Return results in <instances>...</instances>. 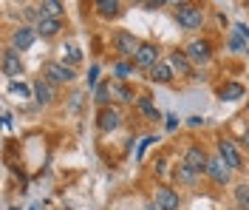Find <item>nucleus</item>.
Wrapping results in <instances>:
<instances>
[{
  "mask_svg": "<svg viewBox=\"0 0 249 210\" xmlns=\"http://www.w3.org/2000/svg\"><path fill=\"white\" fill-rule=\"evenodd\" d=\"M176 23L184 32H198V29H204V9L190 0H178L176 3Z\"/></svg>",
  "mask_w": 249,
  "mask_h": 210,
  "instance_id": "obj_1",
  "label": "nucleus"
},
{
  "mask_svg": "<svg viewBox=\"0 0 249 210\" xmlns=\"http://www.w3.org/2000/svg\"><path fill=\"white\" fill-rule=\"evenodd\" d=\"M110 46H113V51H116L122 60H133L136 51H139V46H142V40L133 37L130 32H124V29H116V32L110 34Z\"/></svg>",
  "mask_w": 249,
  "mask_h": 210,
  "instance_id": "obj_2",
  "label": "nucleus"
},
{
  "mask_svg": "<svg viewBox=\"0 0 249 210\" xmlns=\"http://www.w3.org/2000/svg\"><path fill=\"white\" fill-rule=\"evenodd\" d=\"M48 82H54V85H65V82H74L77 80V71L71 68V65H65L62 60H48L43 65V71H40Z\"/></svg>",
  "mask_w": 249,
  "mask_h": 210,
  "instance_id": "obj_3",
  "label": "nucleus"
},
{
  "mask_svg": "<svg viewBox=\"0 0 249 210\" xmlns=\"http://www.w3.org/2000/svg\"><path fill=\"white\" fill-rule=\"evenodd\" d=\"M207 176L213 179L215 185H221V188H224V185L232 179V168L224 162V156H221V153H213V156H210V162H207Z\"/></svg>",
  "mask_w": 249,
  "mask_h": 210,
  "instance_id": "obj_4",
  "label": "nucleus"
},
{
  "mask_svg": "<svg viewBox=\"0 0 249 210\" xmlns=\"http://www.w3.org/2000/svg\"><path fill=\"white\" fill-rule=\"evenodd\" d=\"M119 125H122L119 108H113V105L99 108V114H96V131H99V134H110V131H116Z\"/></svg>",
  "mask_w": 249,
  "mask_h": 210,
  "instance_id": "obj_5",
  "label": "nucleus"
},
{
  "mask_svg": "<svg viewBox=\"0 0 249 210\" xmlns=\"http://www.w3.org/2000/svg\"><path fill=\"white\" fill-rule=\"evenodd\" d=\"M187 57H190V63L193 65H207L213 60V46H210V40H193V43H187Z\"/></svg>",
  "mask_w": 249,
  "mask_h": 210,
  "instance_id": "obj_6",
  "label": "nucleus"
},
{
  "mask_svg": "<svg viewBox=\"0 0 249 210\" xmlns=\"http://www.w3.org/2000/svg\"><path fill=\"white\" fill-rule=\"evenodd\" d=\"M159 54H161V49H159L156 43H142L139 51H136V57H133V65H136V68H144V71H150L156 63H161Z\"/></svg>",
  "mask_w": 249,
  "mask_h": 210,
  "instance_id": "obj_7",
  "label": "nucleus"
},
{
  "mask_svg": "<svg viewBox=\"0 0 249 210\" xmlns=\"http://www.w3.org/2000/svg\"><path fill=\"white\" fill-rule=\"evenodd\" d=\"M153 205L159 210H178L181 208V196L176 193L173 188H167V185H159L156 196H153Z\"/></svg>",
  "mask_w": 249,
  "mask_h": 210,
  "instance_id": "obj_8",
  "label": "nucleus"
},
{
  "mask_svg": "<svg viewBox=\"0 0 249 210\" xmlns=\"http://www.w3.org/2000/svg\"><path fill=\"white\" fill-rule=\"evenodd\" d=\"M181 162H184V165H190L196 173H207V162H210V153H207L201 145H190V148L184 151Z\"/></svg>",
  "mask_w": 249,
  "mask_h": 210,
  "instance_id": "obj_9",
  "label": "nucleus"
},
{
  "mask_svg": "<svg viewBox=\"0 0 249 210\" xmlns=\"http://www.w3.org/2000/svg\"><path fill=\"white\" fill-rule=\"evenodd\" d=\"M218 153L224 156V162H227V165H230L232 171H241V168H244V156H241V151L235 148L232 139L221 136V139H218Z\"/></svg>",
  "mask_w": 249,
  "mask_h": 210,
  "instance_id": "obj_10",
  "label": "nucleus"
},
{
  "mask_svg": "<svg viewBox=\"0 0 249 210\" xmlns=\"http://www.w3.org/2000/svg\"><path fill=\"white\" fill-rule=\"evenodd\" d=\"M40 34H37V29L34 26H20V29H15L12 32V49L17 51H29L31 46H34V40H37Z\"/></svg>",
  "mask_w": 249,
  "mask_h": 210,
  "instance_id": "obj_11",
  "label": "nucleus"
},
{
  "mask_svg": "<svg viewBox=\"0 0 249 210\" xmlns=\"http://www.w3.org/2000/svg\"><path fill=\"white\" fill-rule=\"evenodd\" d=\"M3 74H6V77H12V80L23 74V60H20V51L12 49V46H6V49H3Z\"/></svg>",
  "mask_w": 249,
  "mask_h": 210,
  "instance_id": "obj_12",
  "label": "nucleus"
},
{
  "mask_svg": "<svg viewBox=\"0 0 249 210\" xmlns=\"http://www.w3.org/2000/svg\"><path fill=\"white\" fill-rule=\"evenodd\" d=\"M34 29H37V34L40 37H46V40H51V37H57L62 29V20H57V17H46L43 12H40V17H37V23H34Z\"/></svg>",
  "mask_w": 249,
  "mask_h": 210,
  "instance_id": "obj_13",
  "label": "nucleus"
},
{
  "mask_svg": "<svg viewBox=\"0 0 249 210\" xmlns=\"http://www.w3.org/2000/svg\"><path fill=\"white\" fill-rule=\"evenodd\" d=\"M34 88V99L40 102V105H51L54 97H57V91H54V82H48L46 77H40V80L31 85Z\"/></svg>",
  "mask_w": 249,
  "mask_h": 210,
  "instance_id": "obj_14",
  "label": "nucleus"
},
{
  "mask_svg": "<svg viewBox=\"0 0 249 210\" xmlns=\"http://www.w3.org/2000/svg\"><path fill=\"white\" fill-rule=\"evenodd\" d=\"M147 77H150V82H159V85H170L173 77H176V71H173L170 63H156L150 71H147Z\"/></svg>",
  "mask_w": 249,
  "mask_h": 210,
  "instance_id": "obj_15",
  "label": "nucleus"
},
{
  "mask_svg": "<svg viewBox=\"0 0 249 210\" xmlns=\"http://www.w3.org/2000/svg\"><path fill=\"white\" fill-rule=\"evenodd\" d=\"M167 63L173 65V71H176V74H178V77H190V74H193V63H190V57H187V51H173L170 54V60H167Z\"/></svg>",
  "mask_w": 249,
  "mask_h": 210,
  "instance_id": "obj_16",
  "label": "nucleus"
},
{
  "mask_svg": "<svg viewBox=\"0 0 249 210\" xmlns=\"http://www.w3.org/2000/svg\"><path fill=\"white\" fill-rule=\"evenodd\" d=\"M241 97H247V88L241 82H224L218 88V99H224V102H235V99H241Z\"/></svg>",
  "mask_w": 249,
  "mask_h": 210,
  "instance_id": "obj_17",
  "label": "nucleus"
},
{
  "mask_svg": "<svg viewBox=\"0 0 249 210\" xmlns=\"http://www.w3.org/2000/svg\"><path fill=\"white\" fill-rule=\"evenodd\" d=\"M173 176H176V182H178V185H196L201 173H196V171H193L190 165H184V162H178V165L173 168Z\"/></svg>",
  "mask_w": 249,
  "mask_h": 210,
  "instance_id": "obj_18",
  "label": "nucleus"
},
{
  "mask_svg": "<svg viewBox=\"0 0 249 210\" xmlns=\"http://www.w3.org/2000/svg\"><path fill=\"white\" fill-rule=\"evenodd\" d=\"M96 15L102 17V20L119 17L122 15V6H119V0H96Z\"/></svg>",
  "mask_w": 249,
  "mask_h": 210,
  "instance_id": "obj_19",
  "label": "nucleus"
},
{
  "mask_svg": "<svg viewBox=\"0 0 249 210\" xmlns=\"http://www.w3.org/2000/svg\"><path fill=\"white\" fill-rule=\"evenodd\" d=\"M40 12H43L46 17H57V20H62L65 6H62V0H40Z\"/></svg>",
  "mask_w": 249,
  "mask_h": 210,
  "instance_id": "obj_20",
  "label": "nucleus"
},
{
  "mask_svg": "<svg viewBox=\"0 0 249 210\" xmlns=\"http://www.w3.org/2000/svg\"><path fill=\"white\" fill-rule=\"evenodd\" d=\"M110 94H113V99H119V102H136L139 99L124 82H110Z\"/></svg>",
  "mask_w": 249,
  "mask_h": 210,
  "instance_id": "obj_21",
  "label": "nucleus"
},
{
  "mask_svg": "<svg viewBox=\"0 0 249 210\" xmlns=\"http://www.w3.org/2000/svg\"><path fill=\"white\" fill-rule=\"evenodd\" d=\"M136 108H139L147 119H153V122H159V119H161V114L156 111V105L150 102V97H147V94H142V97L136 99Z\"/></svg>",
  "mask_w": 249,
  "mask_h": 210,
  "instance_id": "obj_22",
  "label": "nucleus"
},
{
  "mask_svg": "<svg viewBox=\"0 0 249 210\" xmlns=\"http://www.w3.org/2000/svg\"><path fill=\"white\" fill-rule=\"evenodd\" d=\"M62 63L71 65V68L79 65V63H82V51H79L74 43H65V46H62Z\"/></svg>",
  "mask_w": 249,
  "mask_h": 210,
  "instance_id": "obj_23",
  "label": "nucleus"
},
{
  "mask_svg": "<svg viewBox=\"0 0 249 210\" xmlns=\"http://www.w3.org/2000/svg\"><path fill=\"white\" fill-rule=\"evenodd\" d=\"M136 71V65H133V60H119V63L113 65V74H116V80L124 82V80H130V74Z\"/></svg>",
  "mask_w": 249,
  "mask_h": 210,
  "instance_id": "obj_24",
  "label": "nucleus"
},
{
  "mask_svg": "<svg viewBox=\"0 0 249 210\" xmlns=\"http://www.w3.org/2000/svg\"><path fill=\"white\" fill-rule=\"evenodd\" d=\"M9 94H12V97H17V99H29V97H34V88H29L26 82L12 80V82H9Z\"/></svg>",
  "mask_w": 249,
  "mask_h": 210,
  "instance_id": "obj_25",
  "label": "nucleus"
},
{
  "mask_svg": "<svg viewBox=\"0 0 249 210\" xmlns=\"http://www.w3.org/2000/svg\"><path fill=\"white\" fill-rule=\"evenodd\" d=\"M232 196H235V208L249 210V185H247V182H244V185H235Z\"/></svg>",
  "mask_w": 249,
  "mask_h": 210,
  "instance_id": "obj_26",
  "label": "nucleus"
},
{
  "mask_svg": "<svg viewBox=\"0 0 249 210\" xmlns=\"http://www.w3.org/2000/svg\"><path fill=\"white\" fill-rule=\"evenodd\" d=\"M113 97V94H110V82H102V85H96V105H99V108H105V105H108V99Z\"/></svg>",
  "mask_w": 249,
  "mask_h": 210,
  "instance_id": "obj_27",
  "label": "nucleus"
},
{
  "mask_svg": "<svg viewBox=\"0 0 249 210\" xmlns=\"http://www.w3.org/2000/svg\"><path fill=\"white\" fill-rule=\"evenodd\" d=\"M230 49H232V51H247V54H249L247 40H244L241 34H232V37H230Z\"/></svg>",
  "mask_w": 249,
  "mask_h": 210,
  "instance_id": "obj_28",
  "label": "nucleus"
},
{
  "mask_svg": "<svg viewBox=\"0 0 249 210\" xmlns=\"http://www.w3.org/2000/svg\"><path fill=\"white\" fill-rule=\"evenodd\" d=\"M153 142H156V136H144V139L139 142V151H136V159H142V156H144V151H147V148L153 145Z\"/></svg>",
  "mask_w": 249,
  "mask_h": 210,
  "instance_id": "obj_29",
  "label": "nucleus"
},
{
  "mask_svg": "<svg viewBox=\"0 0 249 210\" xmlns=\"http://www.w3.org/2000/svg\"><path fill=\"white\" fill-rule=\"evenodd\" d=\"M167 3H178V0H147L144 9H161V6H167Z\"/></svg>",
  "mask_w": 249,
  "mask_h": 210,
  "instance_id": "obj_30",
  "label": "nucleus"
},
{
  "mask_svg": "<svg viewBox=\"0 0 249 210\" xmlns=\"http://www.w3.org/2000/svg\"><path fill=\"white\" fill-rule=\"evenodd\" d=\"M96 74H99V68L91 65V71H88V88H96Z\"/></svg>",
  "mask_w": 249,
  "mask_h": 210,
  "instance_id": "obj_31",
  "label": "nucleus"
},
{
  "mask_svg": "<svg viewBox=\"0 0 249 210\" xmlns=\"http://www.w3.org/2000/svg\"><path fill=\"white\" fill-rule=\"evenodd\" d=\"M235 34H241V37H244V40L249 43V29L244 26V23H235Z\"/></svg>",
  "mask_w": 249,
  "mask_h": 210,
  "instance_id": "obj_32",
  "label": "nucleus"
},
{
  "mask_svg": "<svg viewBox=\"0 0 249 210\" xmlns=\"http://www.w3.org/2000/svg\"><path fill=\"white\" fill-rule=\"evenodd\" d=\"M164 119H167V131H173L176 125H178V116H176V114H167Z\"/></svg>",
  "mask_w": 249,
  "mask_h": 210,
  "instance_id": "obj_33",
  "label": "nucleus"
},
{
  "mask_svg": "<svg viewBox=\"0 0 249 210\" xmlns=\"http://www.w3.org/2000/svg\"><path fill=\"white\" fill-rule=\"evenodd\" d=\"M190 125H193V128H198V125H204V119H201V116H190Z\"/></svg>",
  "mask_w": 249,
  "mask_h": 210,
  "instance_id": "obj_34",
  "label": "nucleus"
},
{
  "mask_svg": "<svg viewBox=\"0 0 249 210\" xmlns=\"http://www.w3.org/2000/svg\"><path fill=\"white\" fill-rule=\"evenodd\" d=\"M3 125H6V128H12V114H9V111L3 114Z\"/></svg>",
  "mask_w": 249,
  "mask_h": 210,
  "instance_id": "obj_35",
  "label": "nucleus"
},
{
  "mask_svg": "<svg viewBox=\"0 0 249 210\" xmlns=\"http://www.w3.org/2000/svg\"><path fill=\"white\" fill-rule=\"evenodd\" d=\"M133 6H147V0H130Z\"/></svg>",
  "mask_w": 249,
  "mask_h": 210,
  "instance_id": "obj_36",
  "label": "nucleus"
},
{
  "mask_svg": "<svg viewBox=\"0 0 249 210\" xmlns=\"http://www.w3.org/2000/svg\"><path fill=\"white\" fill-rule=\"evenodd\" d=\"M244 6H249V0H244Z\"/></svg>",
  "mask_w": 249,
  "mask_h": 210,
  "instance_id": "obj_37",
  "label": "nucleus"
},
{
  "mask_svg": "<svg viewBox=\"0 0 249 210\" xmlns=\"http://www.w3.org/2000/svg\"><path fill=\"white\" fill-rule=\"evenodd\" d=\"M232 210H244V208H232Z\"/></svg>",
  "mask_w": 249,
  "mask_h": 210,
  "instance_id": "obj_38",
  "label": "nucleus"
},
{
  "mask_svg": "<svg viewBox=\"0 0 249 210\" xmlns=\"http://www.w3.org/2000/svg\"><path fill=\"white\" fill-rule=\"evenodd\" d=\"M12 210H20V208H12Z\"/></svg>",
  "mask_w": 249,
  "mask_h": 210,
  "instance_id": "obj_39",
  "label": "nucleus"
},
{
  "mask_svg": "<svg viewBox=\"0 0 249 210\" xmlns=\"http://www.w3.org/2000/svg\"><path fill=\"white\" fill-rule=\"evenodd\" d=\"M34 210H37V208H34Z\"/></svg>",
  "mask_w": 249,
  "mask_h": 210,
  "instance_id": "obj_40",
  "label": "nucleus"
}]
</instances>
